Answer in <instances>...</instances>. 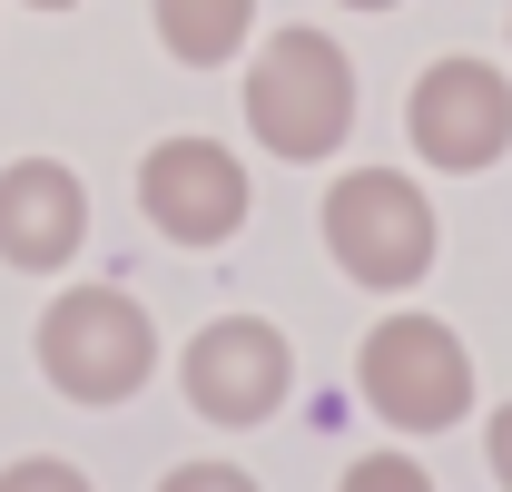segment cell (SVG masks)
<instances>
[{
  "mask_svg": "<svg viewBox=\"0 0 512 492\" xmlns=\"http://www.w3.org/2000/svg\"><path fill=\"white\" fill-rule=\"evenodd\" d=\"M247 128L266 158H335L355 128V60L325 30H276L247 69Z\"/></svg>",
  "mask_w": 512,
  "mask_h": 492,
  "instance_id": "6da1fadb",
  "label": "cell"
},
{
  "mask_svg": "<svg viewBox=\"0 0 512 492\" xmlns=\"http://www.w3.org/2000/svg\"><path fill=\"white\" fill-rule=\"evenodd\" d=\"M325 256L355 276V286H375V296H404V286H424L434 276V197L404 178V168H345V178L325 187Z\"/></svg>",
  "mask_w": 512,
  "mask_h": 492,
  "instance_id": "7a4b0ae2",
  "label": "cell"
},
{
  "mask_svg": "<svg viewBox=\"0 0 512 492\" xmlns=\"http://www.w3.org/2000/svg\"><path fill=\"white\" fill-rule=\"evenodd\" d=\"M40 374L60 384L69 404H128L148 374H158V325L128 286H69L40 315Z\"/></svg>",
  "mask_w": 512,
  "mask_h": 492,
  "instance_id": "3957f363",
  "label": "cell"
},
{
  "mask_svg": "<svg viewBox=\"0 0 512 492\" xmlns=\"http://www.w3.org/2000/svg\"><path fill=\"white\" fill-rule=\"evenodd\" d=\"M355 394L394 433H453L473 414V355L444 315H384L355 355Z\"/></svg>",
  "mask_w": 512,
  "mask_h": 492,
  "instance_id": "277c9868",
  "label": "cell"
},
{
  "mask_svg": "<svg viewBox=\"0 0 512 492\" xmlns=\"http://www.w3.org/2000/svg\"><path fill=\"white\" fill-rule=\"evenodd\" d=\"M404 138H414L424 168H453V178L493 168V158L512 148V79L493 60H473V50L434 60L414 89H404Z\"/></svg>",
  "mask_w": 512,
  "mask_h": 492,
  "instance_id": "5b68a950",
  "label": "cell"
},
{
  "mask_svg": "<svg viewBox=\"0 0 512 492\" xmlns=\"http://www.w3.org/2000/svg\"><path fill=\"white\" fill-rule=\"evenodd\" d=\"M178 384H188V404L207 424H266L286 404V384H296V355H286V335L266 315H217V325L188 335Z\"/></svg>",
  "mask_w": 512,
  "mask_h": 492,
  "instance_id": "8992f818",
  "label": "cell"
},
{
  "mask_svg": "<svg viewBox=\"0 0 512 492\" xmlns=\"http://www.w3.org/2000/svg\"><path fill=\"white\" fill-rule=\"evenodd\" d=\"M138 207L168 246H227L247 227V168L217 138H158L138 158Z\"/></svg>",
  "mask_w": 512,
  "mask_h": 492,
  "instance_id": "52a82bcc",
  "label": "cell"
},
{
  "mask_svg": "<svg viewBox=\"0 0 512 492\" xmlns=\"http://www.w3.org/2000/svg\"><path fill=\"white\" fill-rule=\"evenodd\" d=\"M89 237V187L60 158H10L0 168V256L20 276H60Z\"/></svg>",
  "mask_w": 512,
  "mask_h": 492,
  "instance_id": "ba28073f",
  "label": "cell"
},
{
  "mask_svg": "<svg viewBox=\"0 0 512 492\" xmlns=\"http://www.w3.org/2000/svg\"><path fill=\"white\" fill-rule=\"evenodd\" d=\"M148 20H158L168 60L217 69V60H237V50H247V20H256V0H148Z\"/></svg>",
  "mask_w": 512,
  "mask_h": 492,
  "instance_id": "9c48e42d",
  "label": "cell"
},
{
  "mask_svg": "<svg viewBox=\"0 0 512 492\" xmlns=\"http://www.w3.org/2000/svg\"><path fill=\"white\" fill-rule=\"evenodd\" d=\"M335 492H434V473H424L414 453H365V463H355Z\"/></svg>",
  "mask_w": 512,
  "mask_h": 492,
  "instance_id": "30bf717a",
  "label": "cell"
},
{
  "mask_svg": "<svg viewBox=\"0 0 512 492\" xmlns=\"http://www.w3.org/2000/svg\"><path fill=\"white\" fill-rule=\"evenodd\" d=\"M0 492H89V473L60 463V453H30V463H10V473H0Z\"/></svg>",
  "mask_w": 512,
  "mask_h": 492,
  "instance_id": "8fae6325",
  "label": "cell"
},
{
  "mask_svg": "<svg viewBox=\"0 0 512 492\" xmlns=\"http://www.w3.org/2000/svg\"><path fill=\"white\" fill-rule=\"evenodd\" d=\"M158 492H256V483L237 473V463H168V473H158Z\"/></svg>",
  "mask_w": 512,
  "mask_h": 492,
  "instance_id": "7c38bea8",
  "label": "cell"
},
{
  "mask_svg": "<svg viewBox=\"0 0 512 492\" xmlns=\"http://www.w3.org/2000/svg\"><path fill=\"white\" fill-rule=\"evenodd\" d=\"M483 463H493V483L512 492V404L493 414V433H483Z\"/></svg>",
  "mask_w": 512,
  "mask_h": 492,
  "instance_id": "4fadbf2b",
  "label": "cell"
},
{
  "mask_svg": "<svg viewBox=\"0 0 512 492\" xmlns=\"http://www.w3.org/2000/svg\"><path fill=\"white\" fill-rule=\"evenodd\" d=\"M345 10H394V0H345Z\"/></svg>",
  "mask_w": 512,
  "mask_h": 492,
  "instance_id": "5bb4252c",
  "label": "cell"
},
{
  "mask_svg": "<svg viewBox=\"0 0 512 492\" xmlns=\"http://www.w3.org/2000/svg\"><path fill=\"white\" fill-rule=\"evenodd\" d=\"M30 10H69V0H30Z\"/></svg>",
  "mask_w": 512,
  "mask_h": 492,
  "instance_id": "9a60e30c",
  "label": "cell"
}]
</instances>
